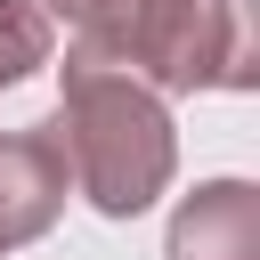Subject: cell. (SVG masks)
Returning a JSON list of instances; mask_svg holds the SVG:
<instances>
[{
  "label": "cell",
  "mask_w": 260,
  "mask_h": 260,
  "mask_svg": "<svg viewBox=\"0 0 260 260\" xmlns=\"http://www.w3.org/2000/svg\"><path fill=\"white\" fill-rule=\"evenodd\" d=\"M162 260H260V187L211 179L171 211Z\"/></svg>",
  "instance_id": "cell-4"
},
{
  "label": "cell",
  "mask_w": 260,
  "mask_h": 260,
  "mask_svg": "<svg viewBox=\"0 0 260 260\" xmlns=\"http://www.w3.org/2000/svg\"><path fill=\"white\" fill-rule=\"evenodd\" d=\"M49 65V16L41 0H0V89L32 81Z\"/></svg>",
  "instance_id": "cell-5"
},
{
  "label": "cell",
  "mask_w": 260,
  "mask_h": 260,
  "mask_svg": "<svg viewBox=\"0 0 260 260\" xmlns=\"http://www.w3.org/2000/svg\"><path fill=\"white\" fill-rule=\"evenodd\" d=\"M81 49L114 57L146 89H252L244 0H41Z\"/></svg>",
  "instance_id": "cell-2"
},
{
  "label": "cell",
  "mask_w": 260,
  "mask_h": 260,
  "mask_svg": "<svg viewBox=\"0 0 260 260\" xmlns=\"http://www.w3.org/2000/svg\"><path fill=\"white\" fill-rule=\"evenodd\" d=\"M57 138H65V162H73V187L89 195V211L106 219H138L162 187H171V162H179V138H171V106L162 89H146L138 73H122L114 57L98 49H65V98H57Z\"/></svg>",
  "instance_id": "cell-1"
},
{
  "label": "cell",
  "mask_w": 260,
  "mask_h": 260,
  "mask_svg": "<svg viewBox=\"0 0 260 260\" xmlns=\"http://www.w3.org/2000/svg\"><path fill=\"white\" fill-rule=\"evenodd\" d=\"M65 187H73V162H65L57 122H32V130L0 138V252L49 236L57 211H65Z\"/></svg>",
  "instance_id": "cell-3"
}]
</instances>
